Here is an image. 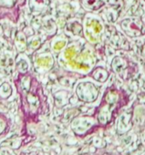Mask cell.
Segmentation results:
<instances>
[{"instance_id": "cell-1", "label": "cell", "mask_w": 145, "mask_h": 155, "mask_svg": "<svg viewBox=\"0 0 145 155\" xmlns=\"http://www.w3.org/2000/svg\"><path fill=\"white\" fill-rule=\"evenodd\" d=\"M21 109L28 119H37L44 110L47 97L42 84L29 71L19 73L14 80Z\"/></svg>"}, {"instance_id": "cell-2", "label": "cell", "mask_w": 145, "mask_h": 155, "mask_svg": "<svg viewBox=\"0 0 145 155\" xmlns=\"http://www.w3.org/2000/svg\"><path fill=\"white\" fill-rule=\"evenodd\" d=\"M129 100V95L124 90L114 85L107 88L93 113L99 128H106L111 124L119 111L128 104Z\"/></svg>"}, {"instance_id": "cell-3", "label": "cell", "mask_w": 145, "mask_h": 155, "mask_svg": "<svg viewBox=\"0 0 145 155\" xmlns=\"http://www.w3.org/2000/svg\"><path fill=\"white\" fill-rule=\"evenodd\" d=\"M27 1L28 0H0V20H8L17 24Z\"/></svg>"}, {"instance_id": "cell-4", "label": "cell", "mask_w": 145, "mask_h": 155, "mask_svg": "<svg viewBox=\"0 0 145 155\" xmlns=\"http://www.w3.org/2000/svg\"><path fill=\"white\" fill-rule=\"evenodd\" d=\"M83 38L90 44L94 45L100 42L101 35L103 31V25L94 15L87 14L83 18Z\"/></svg>"}, {"instance_id": "cell-5", "label": "cell", "mask_w": 145, "mask_h": 155, "mask_svg": "<svg viewBox=\"0 0 145 155\" xmlns=\"http://www.w3.org/2000/svg\"><path fill=\"white\" fill-rule=\"evenodd\" d=\"M110 67L111 70L123 81L130 79L138 70V66L136 63L122 56L114 57L111 60Z\"/></svg>"}, {"instance_id": "cell-6", "label": "cell", "mask_w": 145, "mask_h": 155, "mask_svg": "<svg viewBox=\"0 0 145 155\" xmlns=\"http://www.w3.org/2000/svg\"><path fill=\"white\" fill-rule=\"evenodd\" d=\"M100 91L101 88L92 81H81L76 86L75 93L81 102L90 104L98 100Z\"/></svg>"}, {"instance_id": "cell-7", "label": "cell", "mask_w": 145, "mask_h": 155, "mask_svg": "<svg viewBox=\"0 0 145 155\" xmlns=\"http://www.w3.org/2000/svg\"><path fill=\"white\" fill-rule=\"evenodd\" d=\"M71 128L76 135L84 137L90 135L94 129H99V126L94 115H81L72 120Z\"/></svg>"}, {"instance_id": "cell-8", "label": "cell", "mask_w": 145, "mask_h": 155, "mask_svg": "<svg viewBox=\"0 0 145 155\" xmlns=\"http://www.w3.org/2000/svg\"><path fill=\"white\" fill-rule=\"evenodd\" d=\"M120 28L123 32L130 38H138L143 35L142 22L137 18H125L120 22Z\"/></svg>"}, {"instance_id": "cell-9", "label": "cell", "mask_w": 145, "mask_h": 155, "mask_svg": "<svg viewBox=\"0 0 145 155\" xmlns=\"http://www.w3.org/2000/svg\"><path fill=\"white\" fill-rule=\"evenodd\" d=\"M50 4V0H28V8L31 14L40 16L48 10Z\"/></svg>"}, {"instance_id": "cell-10", "label": "cell", "mask_w": 145, "mask_h": 155, "mask_svg": "<svg viewBox=\"0 0 145 155\" xmlns=\"http://www.w3.org/2000/svg\"><path fill=\"white\" fill-rule=\"evenodd\" d=\"M109 0H79L81 7L89 13H94L104 8Z\"/></svg>"}, {"instance_id": "cell-11", "label": "cell", "mask_w": 145, "mask_h": 155, "mask_svg": "<svg viewBox=\"0 0 145 155\" xmlns=\"http://www.w3.org/2000/svg\"><path fill=\"white\" fill-rule=\"evenodd\" d=\"M89 77L99 83H104L108 81L110 77V72L107 70V68L103 67H95L91 69V71L89 73Z\"/></svg>"}, {"instance_id": "cell-12", "label": "cell", "mask_w": 145, "mask_h": 155, "mask_svg": "<svg viewBox=\"0 0 145 155\" xmlns=\"http://www.w3.org/2000/svg\"><path fill=\"white\" fill-rule=\"evenodd\" d=\"M37 65L43 67V68H50L54 66V58L52 57V55L50 54H44L40 57H38L37 58Z\"/></svg>"}, {"instance_id": "cell-13", "label": "cell", "mask_w": 145, "mask_h": 155, "mask_svg": "<svg viewBox=\"0 0 145 155\" xmlns=\"http://www.w3.org/2000/svg\"><path fill=\"white\" fill-rule=\"evenodd\" d=\"M68 29L75 36H80L83 38V25L79 21H73L68 23Z\"/></svg>"}, {"instance_id": "cell-14", "label": "cell", "mask_w": 145, "mask_h": 155, "mask_svg": "<svg viewBox=\"0 0 145 155\" xmlns=\"http://www.w3.org/2000/svg\"><path fill=\"white\" fill-rule=\"evenodd\" d=\"M13 93V89L10 83L8 81H4L0 85V99L2 100H8L10 98V96Z\"/></svg>"}, {"instance_id": "cell-15", "label": "cell", "mask_w": 145, "mask_h": 155, "mask_svg": "<svg viewBox=\"0 0 145 155\" xmlns=\"http://www.w3.org/2000/svg\"><path fill=\"white\" fill-rule=\"evenodd\" d=\"M17 69L19 73H24L28 71V64L25 59L20 60L17 63Z\"/></svg>"}, {"instance_id": "cell-16", "label": "cell", "mask_w": 145, "mask_h": 155, "mask_svg": "<svg viewBox=\"0 0 145 155\" xmlns=\"http://www.w3.org/2000/svg\"><path fill=\"white\" fill-rule=\"evenodd\" d=\"M8 121L6 116L0 114V134H2L8 128Z\"/></svg>"}, {"instance_id": "cell-17", "label": "cell", "mask_w": 145, "mask_h": 155, "mask_svg": "<svg viewBox=\"0 0 145 155\" xmlns=\"http://www.w3.org/2000/svg\"><path fill=\"white\" fill-rule=\"evenodd\" d=\"M65 46H66V41H64V40L58 41V42H56V44L54 45V49H55V50H60V49H62Z\"/></svg>"}, {"instance_id": "cell-18", "label": "cell", "mask_w": 145, "mask_h": 155, "mask_svg": "<svg viewBox=\"0 0 145 155\" xmlns=\"http://www.w3.org/2000/svg\"><path fill=\"white\" fill-rule=\"evenodd\" d=\"M141 54H142V56H143V57H145V43H144V45L142 46V48H141Z\"/></svg>"}, {"instance_id": "cell-19", "label": "cell", "mask_w": 145, "mask_h": 155, "mask_svg": "<svg viewBox=\"0 0 145 155\" xmlns=\"http://www.w3.org/2000/svg\"><path fill=\"white\" fill-rule=\"evenodd\" d=\"M142 155H145V153H143V154H142Z\"/></svg>"}, {"instance_id": "cell-20", "label": "cell", "mask_w": 145, "mask_h": 155, "mask_svg": "<svg viewBox=\"0 0 145 155\" xmlns=\"http://www.w3.org/2000/svg\"><path fill=\"white\" fill-rule=\"evenodd\" d=\"M144 1H145V0H144Z\"/></svg>"}, {"instance_id": "cell-21", "label": "cell", "mask_w": 145, "mask_h": 155, "mask_svg": "<svg viewBox=\"0 0 145 155\" xmlns=\"http://www.w3.org/2000/svg\"><path fill=\"white\" fill-rule=\"evenodd\" d=\"M144 141H145V140H144Z\"/></svg>"}]
</instances>
